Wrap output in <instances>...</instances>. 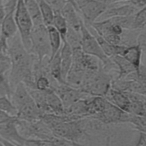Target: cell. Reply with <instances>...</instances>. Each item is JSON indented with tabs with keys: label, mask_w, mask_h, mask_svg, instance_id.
<instances>
[{
	"label": "cell",
	"mask_w": 146,
	"mask_h": 146,
	"mask_svg": "<svg viewBox=\"0 0 146 146\" xmlns=\"http://www.w3.org/2000/svg\"><path fill=\"white\" fill-rule=\"evenodd\" d=\"M7 55L11 64L8 80L12 92L20 82L28 89H35L33 69L36 57L25 49L18 32L7 40Z\"/></svg>",
	"instance_id": "cell-1"
},
{
	"label": "cell",
	"mask_w": 146,
	"mask_h": 146,
	"mask_svg": "<svg viewBox=\"0 0 146 146\" xmlns=\"http://www.w3.org/2000/svg\"><path fill=\"white\" fill-rule=\"evenodd\" d=\"M112 74L106 72L101 64L96 70H86L80 89L91 96H104L111 88Z\"/></svg>",
	"instance_id": "cell-2"
},
{
	"label": "cell",
	"mask_w": 146,
	"mask_h": 146,
	"mask_svg": "<svg viewBox=\"0 0 146 146\" xmlns=\"http://www.w3.org/2000/svg\"><path fill=\"white\" fill-rule=\"evenodd\" d=\"M81 49L86 54L97 57L102 62L103 69L107 72H117V68L113 61L103 52L96 37L88 30L83 21L80 27Z\"/></svg>",
	"instance_id": "cell-3"
},
{
	"label": "cell",
	"mask_w": 146,
	"mask_h": 146,
	"mask_svg": "<svg viewBox=\"0 0 146 146\" xmlns=\"http://www.w3.org/2000/svg\"><path fill=\"white\" fill-rule=\"evenodd\" d=\"M31 47L29 52L34 54L39 62L50 58L51 49L47 27L44 24L33 26L30 35Z\"/></svg>",
	"instance_id": "cell-4"
},
{
	"label": "cell",
	"mask_w": 146,
	"mask_h": 146,
	"mask_svg": "<svg viewBox=\"0 0 146 146\" xmlns=\"http://www.w3.org/2000/svg\"><path fill=\"white\" fill-rule=\"evenodd\" d=\"M14 19L22 42L25 49L29 52L31 47L30 35L33 23L23 0H17Z\"/></svg>",
	"instance_id": "cell-5"
},
{
	"label": "cell",
	"mask_w": 146,
	"mask_h": 146,
	"mask_svg": "<svg viewBox=\"0 0 146 146\" xmlns=\"http://www.w3.org/2000/svg\"><path fill=\"white\" fill-rule=\"evenodd\" d=\"M78 11L86 26L96 21L108 7L103 0H75Z\"/></svg>",
	"instance_id": "cell-6"
},
{
	"label": "cell",
	"mask_w": 146,
	"mask_h": 146,
	"mask_svg": "<svg viewBox=\"0 0 146 146\" xmlns=\"http://www.w3.org/2000/svg\"><path fill=\"white\" fill-rule=\"evenodd\" d=\"M54 90L59 97L64 108L80 100L91 96L82 89L71 86L67 84H58Z\"/></svg>",
	"instance_id": "cell-7"
},
{
	"label": "cell",
	"mask_w": 146,
	"mask_h": 146,
	"mask_svg": "<svg viewBox=\"0 0 146 146\" xmlns=\"http://www.w3.org/2000/svg\"><path fill=\"white\" fill-rule=\"evenodd\" d=\"M127 114L110 102L103 111L91 117L106 124H125Z\"/></svg>",
	"instance_id": "cell-8"
},
{
	"label": "cell",
	"mask_w": 146,
	"mask_h": 146,
	"mask_svg": "<svg viewBox=\"0 0 146 146\" xmlns=\"http://www.w3.org/2000/svg\"><path fill=\"white\" fill-rule=\"evenodd\" d=\"M0 136L13 145H24L26 140L18 131L15 116L0 121Z\"/></svg>",
	"instance_id": "cell-9"
},
{
	"label": "cell",
	"mask_w": 146,
	"mask_h": 146,
	"mask_svg": "<svg viewBox=\"0 0 146 146\" xmlns=\"http://www.w3.org/2000/svg\"><path fill=\"white\" fill-rule=\"evenodd\" d=\"M121 3L123 4L117 6L113 5H108V7L96 21L105 20L113 17L133 15L139 10V9L136 7L128 2Z\"/></svg>",
	"instance_id": "cell-10"
},
{
	"label": "cell",
	"mask_w": 146,
	"mask_h": 146,
	"mask_svg": "<svg viewBox=\"0 0 146 146\" xmlns=\"http://www.w3.org/2000/svg\"><path fill=\"white\" fill-rule=\"evenodd\" d=\"M42 115L43 113L32 98L17 110L16 117L29 122H34L40 120Z\"/></svg>",
	"instance_id": "cell-11"
},
{
	"label": "cell",
	"mask_w": 146,
	"mask_h": 146,
	"mask_svg": "<svg viewBox=\"0 0 146 146\" xmlns=\"http://www.w3.org/2000/svg\"><path fill=\"white\" fill-rule=\"evenodd\" d=\"M111 88L122 92H135L145 95V84L137 81L125 79H113Z\"/></svg>",
	"instance_id": "cell-12"
},
{
	"label": "cell",
	"mask_w": 146,
	"mask_h": 146,
	"mask_svg": "<svg viewBox=\"0 0 146 146\" xmlns=\"http://www.w3.org/2000/svg\"><path fill=\"white\" fill-rule=\"evenodd\" d=\"M65 19L68 27L76 31H80L83 19L76 8L71 3L67 2L60 12Z\"/></svg>",
	"instance_id": "cell-13"
},
{
	"label": "cell",
	"mask_w": 146,
	"mask_h": 146,
	"mask_svg": "<svg viewBox=\"0 0 146 146\" xmlns=\"http://www.w3.org/2000/svg\"><path fill=\"white\" fill-rule=\"evenodd\" d=\"M143 53H145V52L141 50L139 46L132 45L126 46L120 56L131 63L137 72H140V68L144 64H142L143 56H144Z\"/></svg>",
	"instance_id": "cell-14"
},
{
	"label": "cell",
	"mask_w": 146,
	"mask_h": 146,
	"mask_svg": "<svg viewBox=\"0 0 146 146\" xmlns=\"http://www.w3.org/2000/svg\"><path fill=\"white\" fill-rule=\"evenodd\" d=\"M31 99L32 97L27 88L23 82H20L16 85L10 97V100L17 109V112L23 105Z\"/></svg>",
	"instance_id": "cell-15"
},
{
	"label": "cell",
	"mask_w": 146,
	"mask_h": 146,
	"mask_svg": "<svg viewBox=\"0 0 146 146\" xmlns=\"http://www.w3.org/2000/svg\"><path fill=\"white\" fill-rule=\"evenodd\" d=\"M104 97L121 110L129 112L130 101L124 92L111 88Z\"/></svg>",
	"instance_id": "cell-16"
},
{
	"label": "cell",
	"mask_w": 146,
	"mask_h": 146,
	"mask_svg": "<svg viewBox=\"0 0 146 146\" xmlns=\"http://www.w3.org/2000/svg\"><path fill=\"white\" fill-rule=\"evenodd\" d=\"M60 59L62 76L66 82V78L72 61V50L66 41L62 42L60 49Z\"/></svg>",
	"instance_id": "cell-17"
},
{
	"label": "cell",
	"mask_w": 146,
	"mask_h": 146,
	"mask_svg": "<svg viewBox=\"0 0 146 146\" xmlns=\"http://www.w3.org/2000/svg\"><path fill=\"white\" fill-rule=\"evenodd\" d=\"M46 101L48 113L62 115L64 114V107L59 97L52 89L46 90Z\"/></svg>",
	"instance_id": "cell-18"
},
{
	"label": "cell",
	"mask_w": 146,
	"mask_h": 146,
	"mask_svg": "<svg viewBox=\"0 0 146 146\" xmlns=\"http://www.w3.org/2000/svg\"><path fill=\"white\" fill-rule=\"evenodd\" d=\"M110 58L117 68L118 73L115 79H123L129 73L136 71L135 68L121 56L115 55Z\"/></svg>",
	"instance_id": "cell-19"
},
{
	"label": "cell",
	"mask_w": 146,
	"mask_h": 146,
	"mask_svg": "<svg viewBox=\"0 0 146 146\" xmlns=\"http://www.w3.org/2000/svg\"><path fill=\"white\" fill-rule=\"evenodd\" d=\"M46 27L51 49V56L49 60H51L59 51L62 45V40L59 33L52 25Z\"/></svg>",
	"instance_id": "cell-20"
},
{
	"label": "cell",
	"mask_w": 146,
	"mask_h": 146,
	"mask_svg": "<svg viewBox=\"0 0 146 146\" xmlns=\"http://www.w3.org/2000/svg\"><path fill=\"white\" fill-rule=\"evenodd\" d=\"M48 68L51 77L58 84H66L63 80L60 68V50L59 51L48 61Z\"/></svg>",
	"instance_id": "cell-21"
},
{
	"label": "cell",
	"mask_w": 146,
	"mask_h": 146,
	"mask_svg": "<svg viewBox=\"0 0 146 146\" xmlns=\"http://www.w3.org/2000/svg\"><path fill=\"white\" fill-rule=\"evenodd\" d=\"M23 1L33 21V26L43 24L37 0H23Z\"/></svg>",
	"instance_id": "cell-22"
},
{
	"label": "cell",
	"mask_w": 146,
	"mask_h": 146,
	"mask_svg": "<svg viewBox=\"0 0 146 146\" xmlns=\"http://www.w3.org/2000/svg\"><path fill=\"white\" fill-rule=\"evenodd\" d=\"M125 123L131 125L136 131L145 132V116L128 113Z\"/></svg>",
	"instance_id": "cell-23"
},
{
	"label": "cell",
	"mask_w": 146,
	"mask_h": 146,
	"mask_svg": "<svg viewBox=\"0 0 146 146\" xmlns=\"http://www.w3.org/2000/svg\"><path fill=\"white\" fill-rule=\"evenodd\" d=\"M38 3L43 23L46 26L51 25L55 15L54 11L43 0L39 1Z\"/></svg>",
	"instance_id": "cell-24"
},
{
	"label": "cell",
	"mask_w": 146,
	"mask_h": 146,
	"mask_svg": "<svg viewBox=\"0 0 146 146\" xmlns=\"http://www.w3.org/2000/svg\"><path fill=\"white\" fill-rule=\"evenodd\" d=\"M51 25H52L56 29V30L59 33L61 36L62 42H64L68 29V25L65 19L60 13H55Z\"/></svg>",
	"instance_id": "cell-25"
},
{
	"label": "cell",
	"mask_w": 146,
	"mask_h": 146,
	"mask_svg": "<svg viewBox=\"0 0 146 146\" xmlns=\"http://www.w3.org/2000/svg\"><path fill=\"white\" fill-rule=\"evenodd\" d=\"M65 41L70 46L72 50L77 48H81L80 31H76L68 26Z\"/></svg>",
	"instance_id": "cell-26"
},
{
	"label": "cell",
	"mask_w": 146,
	"mask_h": 146,
	"mask_svg": "<svg viewBox=\"0 0 146 146\" xmlns=\"http://www.w3.org/2000/svg\"><path fill=\"white\" fill-rule=\"evenodd\" d=\"M146 22L145 6L139 9L133 16L132 30H141L145 29Z\"/></svg>",
	"instance_id": "cell-27"
},
{
	"label": "cell",
	"mask_w": 146,
	"mask_h": 146,
	"mask_svg": "<svg viewBox=\"0 0 146 146\" xmlns=\"http://www.w3.org/2000/svg\"><path fill=\"white\" fill-rule=\"evenodd\" d=\"M133 16L134 14L131 15L113 17L109 19L113 23L119 25L124 30H132Z\"/></svg>",
	"instance_id": "cell-28"
},
{
	"label": "cell",
	"mask_w": 146,
	"mask_h": 146,
	"mask_svg": "<svg viewBox=\"0 0 146 146\" xmlns=\"http://www.w3.org/2000/svg\"><path fill=\"white\" fill-rule=\"evenodd\" d=\"M0 110L6 112L11 116L16 117L17 109L7 96H0Z\"/></svg>",
	"instance_id": "cell-29"
},
{
	"label": "cell",
	"mask_w": 146,
	"mask_h": 146,
	"mask_svg": "<svg viewBox=\"0 0 146 146\" xmlns=\"http://www.w3.org/2000/svg\"><path fill=\"white\" fill-rule=\"evenodd\" d=\"M128 113L145 116V101H130Z\"/></svg>",
	"instance_id": "cell-30"
},
{
	"label": "cell",
	"mask_w": 146,
	"mask_h": 146,
	"mask_svg": "<svg viewBox=\"0 0 146 146\" xmlns=\"http://www.w3.org/2000/svg\"><path fill=\"white\" fill-rule=\"evenodd\" d=\"M12 93L9 80L8 74L0 77V96H7L9 98Z\"/></svg>",
	"instance_id": "cell-31"
},
{
	"label": "cell",
	"mask_w": 146,
	"mask_h": 146,
	"mask_svg": "<svg viewBox=\"0 0 146 146\" xmlns=\"http://www.w3.org/2000/svg\"><path fill=\"white\" fill-rule=\"evenodd\" d=\"M54 11V13H60L67 3L64 0H43Z\"/></svg>",
	"instance_id": "cell-32"
},
{
	"label": "cell",
	"mask_w": 146,
	"mask_h": 146,
	"mask_svg": "<svg viewBox=\"0 0 146 146\" xmlns=\"http://www.w3.org/2000/svg\"><path fill=\"white\" fill-rule=\"evenodd\" d=\"M140 33L136 37V44L140 47L141 50L145 52V48H146V37H145V29L140 30Z\"/></svg>",
	"instance_id": "cell-33"
},
{
	"label": "cell",
	"mask_w": 146,
	"mask_h": 146,
	"mask_svg": "<svg viewBox=\"0 0 146 146\" xmlns=\"http://www.w3.org/2000/svg\"><path fill=\"white\" fill-rule=\"evenodd\" d=\"M11 67L10 60H0V77L8 74Z\"/></svg>",
	"instance_id": "cell-34"
},
{
	"label": "cell",
	"mask_w": 146,
	"mask_h": 146,
	"mask_svg": "<svg viewBox=\"0 0 146 146\" xmlns=\"http://www.w3.org/2000/svg\"><path fill=\"white\" fill-rule=\"evenodd\" d=\"M139 133L138 138L137 139L136 143L135 145L137 146H145L146 141L145 132H139Z\"/></svg>",
	"instance_id": "cell-35"
},
{
	"label": "cell",
	"mask_w": 146,
	"mask_h": 146,
	"mask_svg": "<svg viewBox=\"0 0 146 146\" xmlns=\"http://www.w3.org/2000/svg\"><path fill=\"white\" fill-rule=\"evenodd\" d=\"M12 117H14V116H11L9 115H8L7 113H6V112L0 110V121H3L5 120H6Z\"/></svg>",
	"instance_id": "cell-36"
},
{
	"label": "cell",
	"mask_w": 146,
	"mask_h": 146,
	"mask_svg": "<svg viewBox=\"0 0 146 146\" xmlns=\"http://www.w3.org/2000/svg\"><path fill=\"white\" fill-rule=\"evenodd\" d=\"M108 5L112 4V3H121V2H128L131 0H103Z\"/></svg>",
	"instance_id": "cell-37"
},
{
	"label": "cell",
	"mask_w": 146,
	"mask_h": 146,
	"mask_svg": "<svg viewBox=\"0 0 146 146\" xmlns=\"http://www.w3.org/2000/svg\"><path fill=\"white\" fill-rule=\"evenodd\" d=\"M5 15V10L3 5H0V24Z\"/></svg>",
	"instance_id": "cell-38"
},
{
	"label": "cell",
	"mask_w": 146,
	"mask_h": 146,
	"mask_svg": "<svg viewBox=\"0 0 146 146\" xmlns=\"http://www.w3.org/2000/svg\"><path fill=\"white\" fill-rule=\"evenodd\" d=\"M10 60L8 55L5 54L0 52V60Z\"/></svg>",
	"instance_id": "cell-39"
},
{
	"label": "cell",
	"mask_w": 146,
	"mask_h": 146,
	"mask_svg": "<svg viewBox=\"0 0 146 146\" xmlns=\"http://www.w3.org/2000/svg\"><path fill=\"white\" fill-rule=\"evenodd\" d=\"M64 1H65L66 2H68V3H71V4H72L75 8H76V9L78 10V9H77V7H76V3H75V0H64ZM79 12V11H78Z\"/></svg>",
	"instance_id": "cell-40"
},
{
	"label": "cell",
	"mask_w": 146,
	"mask_h": 146,
	"mask_svg": "<svg viewBox=\"0 0 146 146\" xmlns=\"http://www.w3.org/2000/svg\"><path fill=\"white\" fill-rule=\"evenodd\" d=\"M2 4H3V0H0V5H3Z\"/></svg>",
	"instance_id": "cell-41"
},
{
	"label": "cell",
	"mask_w": 146,
	"mask_h": 146,
	"mask_svg": "<svg viewBox=\"0 0 146 146\" xmlns=\"http://www.w3.org/2000/svg\"><path fill=\"white\" fill-rule=\"evenodd\" d=\"M1 39V27H0V41Z\"/></svg>",
	"instance_id": "cell-42"
},
{
	"label": "cell",
	"mask_w": 146,
	"mask_h": 146,
	"mask_svg": "<svg viewBox=\"0 0 146 146\" xmlns=\"http://www.w3.org/2000/svg\"><path fill=\"white\" fill-rule=\"evenodd\" d=\"M0 146H2V144L0 143Z\"/></svg>",
	"instance_id": "cell-43"
},
{
	"label": "cell",
	"mask_w": 146,
	"mask_h": 146,
	"mask_svg": "<svg viewBox=\"0 0 146 146\" xmlns=\"http://www.w3.org/2000/svg\"><path fill=\"white\" fill-rule=\"evenodd\" d=\"M40 1V0H37V1H38H38Z\"/></svg>",
	"instance_id": "cell-44"
}]
</instances>
